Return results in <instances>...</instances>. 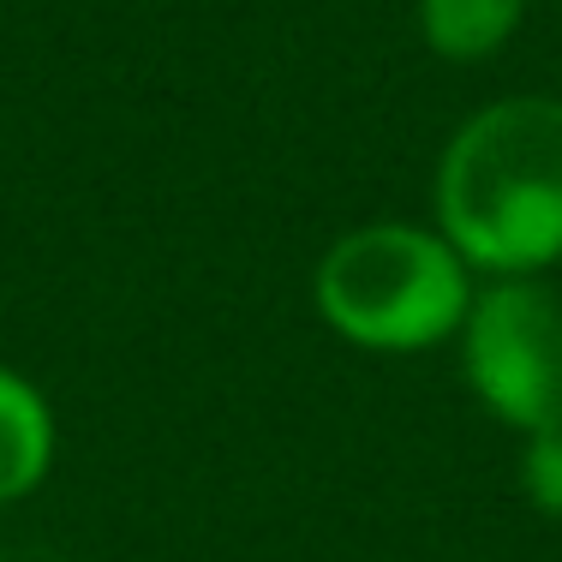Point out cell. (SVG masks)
<instances>
[{"label":"cell","mask_w":562,"mask_h":562,"mask_svg":"<svg viewBox=\"0 0 562 562\" xmlns=\"http://www.w3.org/2000/svg\"><path fill=\"white\" fill-rule=\"evenodd\" d=\"M443 239L473 270L532 276L562 258V102L503 97L449 138L437 173Z\"/></svg>","instance_id":"cell-1"},{"label":"cell","mask_w":562,"mask_h":562,"mask_svg":"<svg viewBox=\"0 0 562 562\" xmlns=\"http://www.w3.org/2000/svg\"><path fill=\"white\" fill-rule=\"evenodd\" d=\"M324 324L371 353H419L449 341L473 312L467 258L407 222H366L317 263Z\"/></svg>","instance_id":"cell-2"},{"label":"cell","mask_w":562,"mask_h":562,"mask_svg":"<svg viewBox=\"0 0 562 562\" xmlns=\"http://www.w3.org/2000/svg\"><path fill=\"white\" fill-rule=\"evenodd\" d=\"M467 383L515 431L562 425V300L527 276L473 293L461 324Z\"/></svg>","instance_id":"cell-3"},{"label":"cell","mask_w":562,"mask_h":562,"mask_svg":"<svg viewBox=\"0 0 562 562\" xmlns=\"http://www.w3.org/2000/svg\"><path fill=\"white\" fill-rule=\"evenodd\" d=\"M48 461H55V413L19 371L0 366V503L31 497Z\"/></svg>","instance_id":"cell-4"},{"label":"cell","mask_w":562,"mask_h":562,"mask_svg":"<svg viewBox=\"0 0 562 562\" xmlns=\"http://www.w3.org/2000/svg\"><path fill=\"white\" fill-rule=\"evenodd\" d=\"M527 0H419L425 43L443 60H485L508 43Z\"/></svg>","instance_id":"cell-5"},{"label":"cell","mask_w":562,"mask_h":562,"mask_svg":"<svg viewBox=\"0 0 562 562\" xmlns=\"http://www.w3.org/2000/svg\"><path fill=\"white\" fill-rule=\"evenodd\" d=\"M520 479H527V497L544 515L562 520V425L527 431V454H520Z\"/></svg>","instance_id":"cell-6"}]
</instances>
